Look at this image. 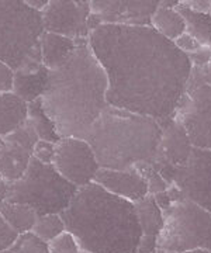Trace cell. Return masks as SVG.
<instances>
[{
  "mask_svg": "<svg viewBox=\"0 0 211 253\" xmlns=\"http://www.w3.org/2000/svg\"><path fill=\"white\" fill-rule=\"evenodd\" d=\"M161 135L162 126L154 118L107 106L83 139L101 169L129 170L154 162Z\"/></svg>",
  "mask_w": 211,
  "mask_h": 253,
  "instance_id": "obj_4",
  "label": "cell"
},
{
  "mask_svg": "<svg viewBox=\"0 0 211 253\" xmlns=\"http://www.w3.org/2000/svg\"><path fill=\"white\" fill-rule=\"evenodd\" d=\"M0 215L9 224L19 235L31 232L33 226L37 221L38 215L33 208L17 203H0Z\"/></svg>",
  "mask_w": 211,
  "mask_h": 253,
  "instance_id": "obj_21",
  "label": "cell"
},
{
  "mask_svg": "<svg viewBox=\"0 0 211 253\" xmlns=\"http://www.w3.org/2000/svg\"><path fill=\"white\" fill-rule=\"evenodd\" d=\"M93 183L101 186L111 194L135 203L148 194V186L145 179L135 170H111L99 169Z\"/></svg>",
  "mask_w": 211,
  "mask_h": 253,
  "instance_id": "obj_15",
  "label": "cell"
},
{
  "mask_svg": "<svg viewBox=\"0 0 211 253\" xmlns=\"http://www.w3.org/2000/svg\"><path fill=\"white\" fill-rule=\"evenodd\" d=\"M38 136L28 120L11 134L1 136L0 172L6 181H16L27 170Z\"/></svg>",
  "mask_w": 211,
  "mask_h": 253,
  "instance_id": "obj_13",
  "label": "cell"
},
{
  "mask_svg": "<svg viewBox=\"0 0 211 253\" xmlns=\"http://www.w3.org/2000/svg\"><path fill=\"white\" fill-rule=\"evenodd\" d=\"M65 231L66 228H65V222L61 214H48V215H41L37 218L31 232L40 238L42 242L48 244Z\"/></svg>",
  "mask_w": 211,
  "mask_h": 253,
  "instance_id": "obj_24",
  "label": "cell"
},
{
  "mask_svg": "<svg viewBox=\"0 0 211 253\" xmlns=\"http://www.w3.org/2000/svg\"><path fill=\"white\" fill-rule=\"evenodd\" d=\"M76 191L78 187L64 179L52 165H44L33 158L23 177L6 181L4 201L28 206L41 217L61 214L71 204Z\"/></svg>",
  "mask_w": 211,
  "mask_h": 253,
  "instance_id": "obj_6",
  "label": "cell"
},
{
  "mask_svg": "<svg viewBox=\"0 0 211 253\" xmlns=\"http://www.w3.org/2000/svg\"><path fill=\"white\" fill-rule=\"evenodd\" d=\"M164 225L156 248L176 253L207 249L211 252V212L186 197L162 211Z\"/></svg>",
  "mask_w": 211,
  "mask_h": 253,
  "instance_id": "obj_7",
  "label": "cell"
},
{
  "mask_svg": "<svg viewBox=\"0 0 211 253\" xmlns=\"http://www.w3.org/2000/svg\"><path fill=\"white\" fill-rule=\"evenodd\" d=\"M155 169L169 186H176L186 199L211 212V151L193 146L186 165Z\"/></svg>",
  "mask_w": 211,
  "mask_h": 253,
  "instance_id": "obj_8",
  "label": "cell"
},
{
  "mask_svg": "<svg viewBox=\"0 0 211 253\" xmlns=\"http://www.w3.org/2000/svg\"><path fill=\"white\" fill-rule=\"evenodd\" d=\"M90 1L87 0H49L42 10V23L46 33L71 40H87Z\"/></svg>",
  "mask_w": 211,
  "mask_h": 253,
  "instance_id": "obj_12",
  "label": "cell"
},
{
  "mask_svg": "<svg viewBox=\"0 0 211 253\" xmlns=\"http://www.w3.org/2000/svg\"><path fill=\"white\" fill-rule=\"evenodd\" d=\"M17 236L19 234L4 221V218L0 215V253L14 244Z\"/></svg>",
  "mask_w": 211,
  "mask_h": 253,
  "instance_id": "obj_30",
  "label": "cell"
},
{
  "mask_svg": "<svg viewBox=\"0 0 211 253\" xmlns=\"http://www.w3.org/2000/svg\"><path fill=\"white\" fill-rule=\"evenodd\" d=\"M55 149L56 144L54 142L38 139V142L34 146V151H33V158H36L37 161L44 165H52L54 158H55Z\"/></svg>",
  "mask_w": 211,
  "mask_h": 253,
  "instance_id": "obj_28",
  "label": "cell"
},
{
  "mask_svg": "<svg viewBox=\"0 0 211 253\" xmlns=\"http://www.w3.org/2000/svg\"><path fill=\"white\" fill-rule=\"evenodd\" d=\"M48 73L49 71L44 65L34 73H14L13 93L24 100L27 104L34 100L41 99L45 91Z\"/></svg>",
  "mask_w": 211,
  "mask_h": 253,
  "instance_id": "obj_18",
  "label": "cell"
},
{
  "mask_svg": "<svg viewBox=\"0 0 211 253\" xmlns=\"http://www.w3.org/2000/svg\"><path fill=\"white\" fill-rule=\"evenodd\" d=\"M179 6L196 11V13H204V14H210L211 13L210 0H180Z\"/></svg>",
  "mask_w": 211,
  "mask_h": 253,
  "instance_id": "obj_33",
  "label": "cell"
},
{
  "mask_svg": "<svg viewBox=\"0 0 211 253\" xmlns=\"http://www.w3.org/2000/svg\"><path fill=\"white\" fill-rule=\"evenodd\" d=\"M89 45L107 75L111 107L156 120L173 116L192 65L189 56L149 26L103 24L89 34Z\"/></svg>",
  "mask_w": 211,
  "mask_h": 253,
  "instance_id": "obj_1",
  "label": "cell"
},
{
  "mask_svg": "<svg viewBox=\"0 0 211 253\" xmlns=\"http://www.w3.org/2000/svg\"><path fill=\"white\" fill-rule=\"evenodd\" d=\"M149 27L154 28L159 36H162L172 42L176 41L186 31L184 20L177 10L164 9L159 6L151 17Z\"/></svg>",
  "mask_w": 211,
  "mask_h": 253,
  "instance_id": "obj_20",
  "label": "cell"
},
{
  "mask_svg": "<svg viewBox=\"0 0 211 253\" xmlns=\"http://www.w3.org/2000/svg\"><path fill=\"white\" fill-rule=\"evenodd\" d=\"M3 180V177H1V172H0V181Z\"/></svg>",
  "mask_w": 211,
  "mask_h": 253,
  "instance_id": "obj_40",
  "label": "cell"
},
{
  "mask_svg": "<svg viewBox=\"0 0 211 253\" xmlns=\"http://www.w3.org/2000/svg\"><path fill=\"white\" fill-rule=\"evenodd\" d=\"M61 217L82 251L137 253L142 231L134 203L111 194L96 183L79 187Z\"/></svg>",
  "mask_w": 211,
  "mask_h": 253,
  "instance_id": "obj_3",
  "label": "cell"
},
{
  "mask_svg": "<svg viewBox=\"0 0 211 253\" xmlns=\"http://www.w3.org/2000/svg\"><path fill=\"white\" fill-rule=\"evenodd\" d=\"M81 253H90V252H86V251H81Z\"/></svg>",
  "mask_w": 211,
  "mask_h": 253,
  "instance_id": "obj_41",
  "label": "cell"
},
{
  "mask_svg": "<svg viewBox=\"0 0 211 253\" xmlns=\"http://www.w3.org/2000/svg\"><path fill=\"white\" fill-rule=\"evenodd\" d=\"M52 166L64 179L74 186L84 187L94 180L100 169L90 145L82 138H61L56 142Z\"/></svg>",
  "mask_w": 211,
  "mask_h": 253,
  "instance_id": "obj_10",
  "label": "cell"
},
{
  "mask_svg": "<svg viewBox=\"0 0 211 253\" xmlns=\"http://www.w3.org/2000/svg\"><path fill=\"white\" fill-rule=\"evenodd\" d=\"M155 253H176V252H172V251H166V249H158V248H156Z\"/></svg>",
  "mask_w": 211,
  "mask_h": 253,
  "instance_id": "obj_39",
  "label": "cell"
},
{
  "mask_svg": "<svg viewBox=\"0 0 211 253\" xmlns=\"http://www.w3.org/2000/svg\"><path fill=\"white\" fill-rule=\"evenodd\" d=\"M180 0H159V7L164 9H176L179 6Z\"/></svg>",
  "mask_w": 211,
  "mask_h": 253,
  "instance_id": "obj_37",
  "label": "cell"
},
{
  "mask_svg": "<svg viewBox=\"0 0 211 253\" xmlns=\"http://www.w3.org/2000/svg\"><path fill=\"white\" fill-rule=\"evenodd\" d=\"M28 123L33 126L38 139L48 141V142H54L56 144L61 136L58 135L56 128L54 123L51 121V118L46 116V113L42 109L41 99L34 100L31 103H28Z\"/></svg>",
  "mask_w": 211,
  "mask_h": 253,
  "instance_id": "obj_23",
  "label": "cell"
},
{
  "mask_svg": "<svg viewBox=\"0 0 211 253\" xmlns=\"http://www.w3.org/2000/svg\"><path fill=\"white\" fill-rule=\"evenodd\" d=\"M109 81L89 40H76L74 54L48 73L41 104L61 138H84L106 109Z\"/></svg>",
  "mask_w": 211,
  "mask_h": 253,
  "instance_id": "obj_2",
  "label": "cell"
},
{
  "mask_svg": "<svg viewBox=\"0 0 211 253\" xmlns=\"http://www.w3.org/2000/svg\"><path fill=\"white\" fill-rule=\"evenodd\" d=\"M1 253H49L48 244L42 242L33 232H26L17 236L14 244Z\"/></svg>",
  "mask_w": 211,
  "mask_h": 253,
  "instance_id": "obj_25",
  "label": "cell"
},
{
  "mask_svg": "<svg viewBox=\"0 0 211 253\" xmlns=\"http://www.w3.org/2000/svg\"><path fill=\"white\" fill-rule=\"evenodd\" d=\"M187 56H189V61H190L192 68H204L209 63V61H210L211 48H204L203 46L202 49H199L197 52L187 55Z\"/></svg>",
  "mask_w": 211,
  "mask_h": 253,
  "instance_id": "obj_34",
  "label": "cell"
},
{
  "mask_svg": "<svg viewBox=\"0 0 211 253\" xmlns=\"http://www.w3.org/2000/svg\"><path fill=\"white\" fill-rule=\"evenodd\" d=\"M42 13L26 0H0V61L14 73H34L42 66Z\"/></svg>",
  "mask_w": 211,
  "mask_h": 253,
  "instance_id": "obj_5",
  "label": "cell"
},
{
  "mask_svg": "<svg viewBox=\"0 0 211 253\" xmlns=\"http://www.w3.org/2000/svg\"><path fill=\"white\" fill-rule=\"evenodd\" d=\"M161 126L162 135L156 148L152 165L166 168H179L186 165L192 154L193 145L183 126L177 120L170 117L161 123Z\"/></svg>",
  "mask_w": 211,
  "mask_h": 253,
  "instance_id": "obj_14",
  "label": "cell"
},
{
  "mask_svg": "<svg viewBox=\"0 0 211 253\" xmlns=\"http://www.w3.org/2000/svg\"><path fill=\"white\" fill-rule=\"evenodd\" d=\"M209 84L211 86V56L209 63L204 68H192L187 86H196V84Z\"/></svg>",
  "mask_w": 211,
  "mask_h": 253,
  "instance_id": "obj_29",
  "label": "cell"
},
{
  "mask_svg": "<svg viewBox=\"0 0 211 253\" xmlns=\"http://www.w3.org/2000/svg\"><path fill=\"white\" fill-rule=\"evenodd\" d=\"M172 117L183 126L194 148L211 151V86H186Z\"/></svg>",
  "mask_w": 211,
  "mask_h": 253,
  "instance_id": "obj_9",
  "label": "cell"
},
{
  "mask_svg": "<svg viewBox=\"0 0 211 253\" xmlns=\"http://www.w3.org/2000/svg\"><path fill=\"white\" fill-rule=\"evenodd\" d=\"M48 249L49 253H81L82 251L78 239L68 231L48 242Z\"/></svg>",
  "mask_w": 211,
  "mask_h": 253,
  "instance_id": "obj_27",
  "label": "cell"
},
{
  "mask_svg": "<svg viewBox=\"0 0 211 253\" xmlns=\"http://www.w3.org/2000/svg\"><path fill=\"white\" fill-rule=\"evenodd\" d=\"M28 104L13 91L0 93V136L16 131L27 121Z\"/></svg>",
  "mask_w": 211,
  "mask_h": 253,
  "instance_id": "obj_17",
  "label": "cell"
},
{
  "mask_svg": "<svg viewBox=\"0 0 211 253\" xmlns=\"http://www.w3.org/2000/svg\"><path fill=\"white\" fill-rule=\"evenodd\" d=\"M14 72L4 62L0 61V93L13 91Z\"/></svg>",
  "mask_w": 211,
  "mask_h": 253,
  "instance_id": "obj_32",
  "label": "cell"
},
{
  "mask_svg": "<svg viewBox=\"0 0 211 253\" xmlns=\"http://www.w3.org/2000/svg\"><path fill=\"white\" fill-rule=\"evenodd\" d=\"M26 3H27L31 9L37 10V11H41V13H42V10L48 6L49 0H26Z\"/></svg>",
  "mask_w": 211,
  "mask_h": 253,
  "instance_id": "obj_36",
  "label": "cell"
},
{
  "mask_svg": "<svg viewBox=\"0 0 211 253\" xmlns=\"http://www.w3.org/2000/svg\"><path fill=\"white\" fill-rule=\"evenodd\" d=\"M156 251V236L142 235L138 244L137 253H155Z\"/></svg>",
  "mask_w": 211,
  "mask_h": 253,
  "instance_id": "obj_35",
  "label": "cell"
},
{
  "mask_svg": "<svg viewBox=\"0 0 211 253\" xmlns=\"http://www.w3.org/2000/svg\"><path fill=\"white\" fill-rule=\"evenodd\" d=\"M76 48V40L46 33L41 37V59L42 65L48 71H54L62 66L74 54Z\"/></svg>",
  "mask_w": 211,
  "mask_h": 253,
  "instance_id": "obj_16",
  "label": "cell"
},
{
  "mask_svg": "<svg viewBox=\"0 0 211 253\" xmlns=\"http://www.w3.org/2000/svg\"><path fill=\"white\" fill-rule=\"evenodd\" d=\"M134 208L142 235L158 236L164 225V212L156 204L155 197L147 194L134 203Z\"/></svg>",
  "mask_w": 211,
  "mask_h": 253,
  "instance_id": "obj_19",
  "label": "cell"
},
{
  "mask_svg": "<svg viewBox=\"0 0 211 253\" xmlns=\"http://www.w3.org/2000/svg\"><path fill=\"white\" fill-rule=\"evenodd\" d=\"M134 169H135V170L145 179V181H147L148 194L155 196L158 193L165 191V190L169 187V184L166 183L165 179L161 176V173L156 170L155 166L151 162L139 163V165H137Z\"/></svg>",
  "mask_w": 211,
  "mask_h": 253,
  "instance_id": "obj_26",
  "label": "cell"
},
{
  "mask_svg": "<svg viewBox=\"0 0 211 253\" xmlns=\"http://www.w3.org/2000/svg\"><path fill=\"white\" fill-rule=\"evenodd\" d=\"M176 10L184 20V33L192 36L204 48H211V14L196 13L182 6H177Z\"/></svg>",
  "mask_w": 211,
  "mask_h": 253,
  "instance_id": "obj_22",
  "label": "cell"
},
{
  "mask_svg": "<svg viewBox=\"0 0 211 253\" xmlns=\"http://www.w3.org/2000/svg\"><path fill=\"white\" fill-rule=\"evenodd\" d=\"M210 14H211V13H210Z\"/></svg>",
  "mask_w": 211,
  "mask_h": 253,
  "instance_id": "obj_42",
  "label": "cell"
},
{
  "mask_svg": "<svg viewBox=\"0 0 211 253\" xmlns=\"http://www.w3.org/2000/svg\"><path fill=\"white\" fill-rule=\"evenodd\" d=\"M182 253H211L210 251H207V249H192V251H186V252Z\"/></svg>",
  "mask_w": 211,
  "mask_h": 253,
  "instance_id": "obj_38",
  "label": "cell"
},
{
  "mask_svg": "<svg viewBox=\"0 0 211 253\" xmlns=\"http://www.w3.org/2000/svg\"><path fill=\"white\" fill-rule=\"evenodd\" d=\"M159 0H94L90 1L89 30L103 24L110 26H149Z\"/></svg>",
  "mask_w": 211,
  "mask_h": 253,
  "instance_id": "obj_11",
  "label": "cell"
},
{
  "mask_svg": "<svg viewBox=\"0 0 211 253\" xmlns=\"http://www.w3.org/2000/svg\"><path fill=\"white\" fill-rule=\"evenodd\" d=\"M173 44L179 51H182V52L186 55L194 54V52H197L199 49H202L203 48V46L200 45V42H197L192 36H189V34H186V33H183L176 41H173Z\"/></svg>",
  "mask_w": 211,
  "mask_h": 253,
  "instance_id": "obj_31",
  "label": "cell"
}]
</instances>
